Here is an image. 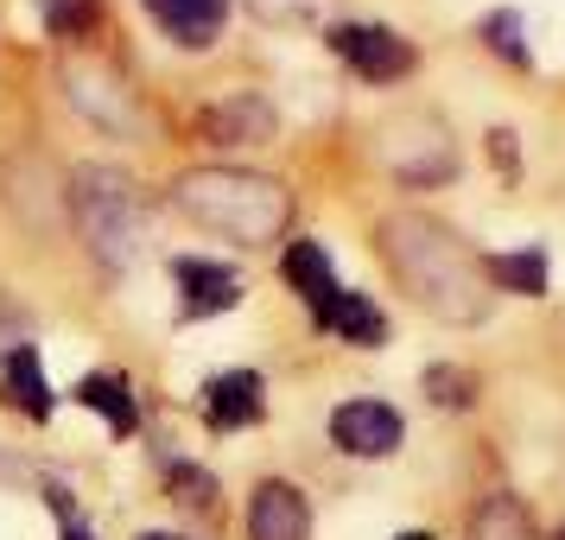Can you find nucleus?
<instances>
[{
	"label": "nucleus",
	"mask_w": 565,
	"mask_h": 540,
	"mask_svg": "<svg viewBox=\"0 0 565 540\" xmlns=\"http://www.w3.org/2000/svg\"><path fill=\"white\" fill-rule=\"evenodd\" d=\"M382 255L394 267V280L407 286L433 318H445V325H477L489 311L483 261L470 255L445 223H433V216H387Z\"/></svg>",
	"instance_id": "obj_1"
},
{
	"label": "nucleus",
	"mask_w": 565,
	"mask_h": 540,
	"mask_svg": "<svg viewBox=\"0 0 565 540\" xmlns=\"http://www.w3.org/2000/svg\"><path fill=\"white\" fill-rule=\"evenodd\" d=\"M172 204L210 235H230L242 248H260L292 223V198L280 179H260V172H235V166H204V172H184L172 184Z\"/></svg>",
	"instance_id": "obj_2"
},
{
	"label": "nucleus",
	"mask_w": 565,
	"mask_h": 540,
	"mask_svg": "<svg viewBox=\"0 0 565 540\" xmlns=\"http://www.w3.org/2000/svg\"><path fill=\"white\" fill-rule=\"evenodd\" d=\"M71 216H77L83 242H89L108 267H128L134 261L140 198H134L128 172H115V166H83L77 179H71Z\"/></svg>",
	"instance_id": "obj_3"
},
{
	"label": "nucleus",
	"mask_w": 565,
	"mask_h": 540,
	"mask_svg": "<svg viewBox=\"0 0 565 540\" xmlns=\"http://www.w3.org/2000/svg\"><path fill=\"white\" fill-rule=\"evenodd\" d=\"M331 52L369 83H394V77L413 71V45L401 39V32H387V27H337Z\"/></svg>",
	"instance_id": "obj_4"
},
{
	"label": "nucleus",
	"mask_w": 565,
	"mask_h": 540,
	"mask_svg": "<svg viewBox=\"0 0 565 540\" xmlns=\"http://www.w3.org/2000/svg\"><path fill=\"white\" fill-rule=\"evenodd\" d=\"M331 438L350 458H387L401 445V413L382 407V401H343L331 413Z\"/></svg>",
	"instance_id": "obj_5"
},
{
	"label": "nucleus",
	"mask_w": 565,
	"mask_h": 540,
	"mask_svg": "<svg viewBox=\"0 0 565 540\" xmlns=\"http://www.w3.org/2000/svg\"><path fill=\"white\" fill-rule=\"evenodd\" d=\"M267 413V388H260L255 369H223L204 382V420L216 433H235V426H255Z\"/></svg>",
	"instance_id": "obj_6"
},
{
	"label": "nucleus",
	"mask_w": 565,
	"mask_h": 540,
	"mask_svg": "<svg viewBox=\"0 0 565 540\" xmlns=\"http://www.w3.org/2000/svg\"><path fill=\"white\" fill-rule=\"evenodd\" d=\"M64 83H71V103L89 115V121H103L108 134H128L134 128V96L121 89V77H108L96 64H64Z\"/></svg>",
	"instance_id": "obj_7"
},
{
	"label": "nucleus",
	"mask_w": 565,
	"mask_h": 540,
	"mask_svg": "<svg viewBox=\"0 0 565 540\" xmlns=\"http://www.w3.org/2000/svg\"><path fill=\"white\" fill-rule=\"evenodd\" d=\"M159 20V32L184 45V52H204L223 39V20H230V0H140Z\"/></svg>",
	"instance_id": "obj_8"
},
{
	"label": "nucleus",
	"mask_w": 565,
	"mask_h": 540,
	"mask_svg": "<svg viewBox=\"0 0 565 540\" xmlns=\"http://www.w3.org/2000/svg\"><path fill=\"white\" fill-rule=\"evenodd\" d=\"M311 534V509L292 484H260L248 502V540H306Z\"/></svg>",
	"instance_id": "obj_9"
},
{
	"label": "nucleus",
	"mask_w": 565,
	"mask_h": 540,
	"mask_svg": "<svg viewBox=\"0 0 565 540\" xmlns=\"http://www.w3.org/2000/svg\"><path fill=\"white\" fill-rule=\"evenodd\" d=\"M198 134L216 147H255V140H274V108L260 96H230V103L198 115Z\"/></svg>",
	"instance_id": "obj_10"
},
{
	"label": "nucleus",
	"mask_w": 565,
	"mask_h": 540,
	"mask_svg": "<svg viewBox=\"0 0 565 540\" xmlns=\"http://www.w3.org/2000/svg\"><path fill=\"white\" fill-rule=\"evenodd\" d=\"M172 274H179V286H184V311H191V318L230 311L235 299H242V280H235L223 261H198V255H184V261H172Z\"/></svg>",
	"instance_id": "obj_11"
},
{
	"label": "nucleus",
	"mask_w": 565,
	"mask_h": 540,
	"mask_svg": "<svg viewBox=\"0 0 565 540\" xmlns=\"http://www.w3.org/2000/svg\"><path fill=\"white\" fill-rule=\"evenodd\" d=\"M311 318H318L324 331H337L343 343H356V350H382V337H387V318L375 311V299L343 293V286H337V293H331L318 311H311Z\"/></svg>",
	"instance_id": "obj_12"
},
{
	"label": "nucleus",
	"mask_w": 565,
	"mask_h": 540,
	"mask_svg": "<svg viewBox=\"0 0 565 540\" xmlns=\"http://www.w3.org/2000/svg\"><path fill=\"white\" fill-rule=\"evenodd\" d=\"M0 388H7V401L26 413V420H52V388H45V375H39V350L32 343H20V350H7V362H0Z\"/></svg>",
	"instance_id": "obj_13"
},
{
	"label": "nucleus",
	"mask_w": 565,
	"mask_h": 540,
	"mask_svg": "<svg viewBox=\"0 0 565 540\" xmlns=\"http://www.w3.org/2000/svg\"><path fill=\"white\" fill-rule=\"evenodd\" d=\"M77 401H83L89 413H103L115 438H128L134 426H140V413H134V394H128V382H121L115 369H96V375H83V382H77Z\"/></svg>",
	"instance_id": "obj_14"
},
{
	"label": "nucleus",
	"mask_w": 565,
	"mask_h": 540,
	"mask_svg": "<svg viewBox=\"0 0 565 540\" xmlns=\"http://www.w3.org/2000/svg\"><path fill=\"white\" fill-rule=\"evenodd\" d=\"M286 280L299 286V299H306L311 311L324 306V299L337 293V274H331L324 242H292V248H286Z\"/></svg>",
	"instance_id": "obj_15"
},
{
	"label": "nucleus",
	"mask_w": 565,
	"mask_h": 540,
	"mask_svg": "<svg viewBox=\"0 0 565 540\" xmlns=\"http://www.w3.org/2000/svg\"><path fill=\"white\" fill-rule=\"evenodd\" d=\"M470 540H540V534H534V515L514 496H489L483 509L470 515Z\"/></svg>",
	"instance_id": "obj_16"
},
{
	"label": "nucleus",
	"mask_w": 565,
	"mask_h": 540,
	"mask_svg": "<svg viewBox=\"0 0 565 540\" xmlns=\"http://www.w3.org/2000/svg\"><path fill=\"white\" fill-rule=\"evenodd\" d=\"M483 274L495 286H509V293H527V299H540L546 293V255L540 248H514V255H489Z\"/></svg>",
	"instance_id": "obj_17"
},
{
	"label": "nucleus",
	"mask_w": 565,
	"mask_h": 540,
	"mask_svg": "<svg viewBox=\"0 0 565 540\" xmlns=\"http://www.w3.org/2000/svg\"><path fill=\"white\" fill-rule=\"evenodd\" d=\"M39 13H45V27L57 39H83V32H96V20H103L96 0H39Z\"/></svg>",
	"instance_id": "obj_18"
},
{
	"label": "nucleus",
	"mask_w": 565,
	"mask_h": 540,
	"mask_svg": "<svg viewBox=\"0 0 565 540\" xmlns=\"http://www.w3.org/2000/svg\"><path fill=\"white\" fill-rule=\"evenodd\" d=\"M426 394H433L438 407H470L477 401V375H463V369H426Z\"/></svg>",
	"instance_id": "obj_19"
},
{
	"label": "nucleus",
	"mask_w": 565,
	"mask_h": 540,
	"mask_svg": "<svg viewBox=\"0 0 565 540\" xmlns=\"http://www.w3.org/2000/svg\"><path fill=\"white\" fill-rule=\"evenodd\" d=\"M172 496H179L184 509H216V484H210L204 470H191V464H172Z\"/></svg>",
	"instance_id": "obj_20"
},
{
	"label": "nucleus",
	"mask_w": 565,
	"mask_h": 540,
	"mask_svg": "<svg viewBox=\"0 0 565 540\" xmlns=\"http://www.w3.org/2000/svg\"><path fill=\"white\" fill-rule=\"evenodd\" d=\"M483 39L495 45V52L509 57V64H527V45H521V20L514 13H489L483 20Z\"/></svg>",
	"instance_id": "obj_21"
},
{
	"label": "nucleus",
	"mask_w": 565,
	"mask_h": 540,
	"mask_svg": "<svg viewBox=\"0 0 565 540\" xmlns=\"http://www.w3.org/2000/svg\"><path fill=\"white\" fill-rule=\"evenodd\" d=\"M140 540H179V534H140Z\"/></svg>",
	"instance_id": "obj_22"
},
{
	"label": "nucleus",
	"mask_w": 565,
	"mask_h": 540,
	"mask_svg": "<svg viewBox=\"0 0 565 540\" xmlns=\"http://www.w3.org/2000/svg\"><path fill=\"white\" fill-rule=\"evenodd\" d=\"M401 540H433V534H401Z\"/></svg>",
	"instance_id": "obj_23"
}]
</instances>
